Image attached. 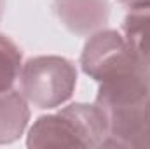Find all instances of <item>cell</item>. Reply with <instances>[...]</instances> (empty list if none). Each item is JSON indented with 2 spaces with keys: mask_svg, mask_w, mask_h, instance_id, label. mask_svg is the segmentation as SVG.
<instances>
[{
  "mask_svg": "<svg viewBox=\"0 0 150 149\" xmlns=\"http://www.w3.org/2000/svg\"><path fill=\"white\" fill-rule=\"evenodd\" d=\"M28 121V109L21 97H0V142H11L21 135Z\"/></svg>",
  "mask_w": 150,
  "mask_h": 149,
  "instance_id": "obj_3",
  "label": "cell"
},
{
  "mask_svg": "<svg viewBox=\"0 0 150 149\" xmlns=\"http://www.w3.org/2000/svg\"><path fill=\"white\" fill-rule=\"evenodd\" d=\"M21 53L9 39L0 35V95L7 93L19 74Z\"/></svg>",
  "mask_w": 150,
  "mask_h": 149,
  "instance_id": "obj_4",
  "label": "cell"
},
{
  "mask_svg": "<svg viewBox=\"0 0 150 149\" xmlns=\"http://www.w3.org/2000/svg\"><path fill=\"white\" fill-rule=\"evenodd\" d=\"M126 5H129L131 9H147L150 7V0H122Z\"/></svg>",
  "mask_w": 150,
  "mask_h": 149,
  "instance_id": "obj_5",
  "label": "cell"
},
{
  "mask_svg": "<svg viewBox=\"0 0 150 149\" xmlns=\"http://www.w3.org/2000/svg\"><path fill=\"white\" fill-rule=\"evenodd\" d=\"M108 137L107 117L100 107L70 105L49 117H42L30 132V148H94L103 146Z\"/></svg>",
  "mask_w": 150,
  "mask_h": 149,
  "instance_id": "obj_1",
  "label": "cell"
},
{
  "mask_svg": "<svg viewBox=\"0 0 150 149\" xmlns=\"http://www.w3.org/2000/svg\"><path fill=\"white\" fill-rule=\"evenodd\" d=\"M75 72L61 58H37L23 70V91L40 109L54 107L67 100L74 90Z\"/></svg>",
  "mask_w": 150,
  "mask_h": 149,
  "instance_id": "obj_2",
  "label": "cell"
}]
</instances>
